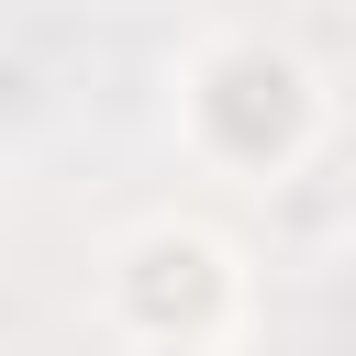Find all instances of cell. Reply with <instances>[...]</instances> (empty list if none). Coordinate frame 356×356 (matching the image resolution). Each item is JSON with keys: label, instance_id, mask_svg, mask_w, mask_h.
<instances>
[{"label": "cell", "instance_id": "cell-1", "mask_svg": "<svg viewBox=\"0 0 356 356\" xmlns=\"http://www.w3.org/2000/svg\"><path fill=\"white\" fill-rule=\"evenodd\" d=\"M134 356H222V345H134Z\"/></svg>", "mask_w": 356, "mask_h": 356}]
</instances>
